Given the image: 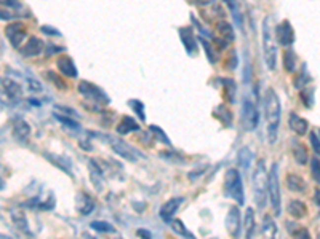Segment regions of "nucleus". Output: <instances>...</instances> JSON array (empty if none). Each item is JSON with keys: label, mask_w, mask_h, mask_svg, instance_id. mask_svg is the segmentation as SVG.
<instances>
[{"label": "nucleus", "mask_w": 320, "mask_h": 239, "mask_svg": "<svg viewBox=\"0 0 320 239\" xmlns=\"http://www.w3.org/2000/svg\"><path fill=\"white\" fill-rule=\"evenodd\" d=\"M245 238H251L254 230V212L253 209H247L245 212Z\"/></svg>", "instance_id": "obj_28"}, {"label": "nucleus", "mask_w": 320, "mask_h": 239, "mask_svg": "<svg viewBox=\"0 0 320 239\" xmlns=\"http://www.w3.org/2000/svg\"><path fill=\"white\" fill-rule=\"evenodd\" d=\"M242 118H244V126L245 129L253 131L256 129V126L259 123V114L258 107L251 97H245L244 101V110H242Z\"/></svg>", "instance_id": "obj_7"}, {"label": "nucleus", "mask_w": 320, "mask_h": 239, "mask_svg": "<svg viewBox=\"0 0 320 239\" xmlns=\"http://www.w3.org/2000/svg\"><path fill=\"white\" fill-rule=\"evenodd\" d=\"M264 115L267 121V141L276 144L280 124V101L272 88L266 90L264 94Z\"/></svg>", "instance_id": "obj_1"}, {"label": "nucleus", "mask_w": 320, "mask_h": 239, "mask_svg": "<svg viewBox=\"0 0 320 239\" xmlns=\"http://www.w3.org/2000/svg\"><path fill=\"white\" fill-rule=\"evenodd\" d=\"M79 92L83 97L91 99V101H95V102L109 104V97L106 96V92L90 82H80L79 83Z\"/></svg>", "instance_id": "obj_8"}, {"label": "nucleus", "mask_w": 320, "mask_h": 239, "mask_svg": "<svg viewBox=\"0 0 320 239\" xmlns=\"http://www.w3.org/2000/svg\"><path fill=\"white\" fill-rule=\"evenodd\" d=\"M170 227H172V230L175 231V233H178L181 236H187L189 239H194V235L192 233H189L187 228L182 225L181 220H170Z\"/></svg>", "instance_id": "obj_30"}, {"label": "nucleus", "mask_w": 320, "mask_h": 239, "mask_svg": "<svg viewBox=\"0 0 320 239\" xmlns=\"http://www.w3.org/2000/svg\"><path fill=\"white\" fill-rule=\"evenodd\" d=\"M138 235H140V236H147V238H151V233H149V231H144V230H140Z\"/></svg>", "instance_id": "obj_43"}, {"label": "nucleus", "mask_w": 320, "mask_h": 239, "mask_svg": "<svg viewBox=\"0 0 320 239\" xmlns=\"http://www.w3.org/2000/svg\"><path fill=\"white\" fill-rule=\"evenodd\" d=\"M223 85H224V91H226V97L229 99V102H234L236 101V82L234 80H231V78H226V80H223Z\"/></svg>", "instance_id": "obj_31"}, {"label": "nucleus", "mask_w": 320, "mask_h": 239, "mask_svg": "<svg viewBox=\"0 0 320 239\" xmlns=\"http://www.w3.org/2000/svg\"><path fill=\"white\" fill-rule=\"evenodd\" d=\"M5 34H6V37H8L10 43L18 48L26 37V30H24L21 23H11L5 28Z\"/></svg>", "instance_id": "obj_10"}, {"label": "nucleus", "mask_w": 320, "mask_h": 239, "mask_svg": "<svg viewBox=\"0 0 320 239\" xmlns=\"http://www.w3.org/2000/svg\"><path fill=\"white\" fill-rule=\"evenodd\" d=\"M253 193H254V203L258 209L263 210L266 208V199L269 193V174L266 172L264 161H258L253 174Z\"/></svg>", "instance_id": "obj_2"}, {"label": "nucleus", "mask_w": 320, "mask_h": 239, "mask_svg": "<svg viewBox=\"0 0 320 239\" xmlns=\"http://www.w3.org/2000/svg\"><path fill=\"white\" fill-rule=\"evenodd\" d=\"M288 212L291 217L295 218H301L306 215V212H308V208H306V204L303 201H299V199H293L288 204Z\"/></svg>", "instance_id": "obj_23"}, {"label": "nucleus", "mask_w": 320, "mask_h": 239, "mask_svg": "<svg viewBox=\"0 0 320 239\" xmlns=\"http://www.w3.org/2000/svg\"><path fill=\"white\" fill-rule=\"evenodd\" d=\"M286 185H288V188L291 191H296V193H299V191H304L306 190V182H304V179L303 177H299L298 174H288L286 176Z\"/></svg>", "instance_id": "obj_21"}, {"label": "nucleus", "mask_w": 320, "mask_h": 239, "mask_svg": "<svg viewBox=\"0 0 320 239\" xmlns=\"http://www.w3.org/2000/svg\"><path fill=\"white\" fill-rule=\"evenodd\" d=\"M96 136L100 139H103L106 144H109L110 149H112L119 156H122L123 159H127V161L135 163V161H138V159L141 158V153L138 150H135L132 145L127 144L125 141H122V139H119V137L107 136V134H96Z\"/></svg>", "instance_id": "obj_4"}, {"label": "nucleus", "mask_w": 320, "mask_h": 239, "mask_svg": "<svg viewBox=\"0 0 320 239\" xmlns=\"http://www.w3.org/2000/svg\"><path fill=\"white\" fill-rule=\"evenodd\" d=\"M181 203H182V198H172V199H168V201L160 208V212H159L160 217H162V220H165V222L173 220L175 212L178 210Z\"/></svg>", "instance_id": "obj_13"}, {"label": "nucleus", "mask_w": 320, "mask_h": 239, "mask_svg": "<svg viewBox=\"0 0 320 239\" xmlns=\"http://www.w3.org/2000/svg\"><path fill=\"white\" fill-rule=\"evenodd\" d=\"M42 32H47L48 35H61V34H60V30L51 29V28H48V26H43V28H42Z\"/></svg>", "instance_id": "obj_42"}, {"label": "nucleus", "mask_w": 320, "mask_h": 239, "mask_svg": "<svg viewBox=\"0 0 320 239\" xmlns=\"http://www.w3.org/2000/svg\"><path fill=\"white\" fill-rule=\"evenodd\" d=\"M316 203L320 206V190H317V191H316Z\"/></svg>", "instance_id": "obj_44"}, {"label": "nucleus", "mask_w": 320, "mask_h": 239, "mask_svg": "<svg viewBox=\"0 0 320 239\" xmlns=\"http://www.w3.org/2000/svg\"><path fill=\"white\" fill-rule=\"evenodd\" d=\"M43 46L45 45H43V42L40 38L32 37V38H29V42L21 48V53L24 56H37V55H40V53L43 51Z\"/></svg>", "instance_id": "obj_14"}, {"label": "nucleus", "mask_w": 320, "mask_h": 239, "mask_svg": "<svg viewBox=\"0 0 320 239\" xmlns=\"http://www.w3.org/2000/svg\"><path fill=\"white\" fill-rule=\"evenodd\" d=\"M56 67L63 75H66V77L75 78L77 75H79L77 67L74 65V61L69 56H60V58H58L56 59Z\"/></svg>", "instance_id": "obj_12"}, {"label": "nucleus", "mask_w": 320, "mask_h": 239, "mask_svg": "<svg viewBox=\"0 0 320 239\" xmlns=\"http://www.w3.org/2000/svg\"><path fill=\"white\" fill-rule=\"evenodd\" d=\"M261 231H263L264 238H274L277 235V225H276V222L272 220V217H269V215L264 217L263 228H261Z\"/></svg>", "instance_id": "obj_24"}, {"label": "nucleus", "mask_w": 320, "mask_h": 239, "mask_svg": "<svg viewBox=\"0 0 320 239\" xmlns=\"http://www.w3.org/2000/svg\"><path fill=\"white\" fill-rule=\"evenodd\" d=\"M311 145H312V149H314L316 153L320 156V129L311 132Z\"/></svg>", "instance_id": "obj_34"}, {"label": "nucleus", "mask_w": 320, "mask_h": 239, "mask_svg": "<svg viewBox=\"0 0 320 239\" xmlns=\"http://www.w3.org/2000/svg\"><path fill=\"white\" fill-rule=\"evenodd\" d=\"M47 77H48V80L50 82H53L55 83V86L56 88H60V90H66L68 86H66V83L63 82V80L60 78V77H56L55 75V72H51V70H47Z\"/></svg>", "instance_id": "obj_36"}, {"label": "nucleus", "mask_w": 320, "mask_h": 239, "mask_svg": "<svg viewBox=\"0 0 320 239\" xmlns=\"http://www.w3.org/2000/svg\"><path fill=\"white\" fill-rule=\"evenodd\" d=\"M276 38L282 46H291L295 42V32L288 21H282L276 28Z\"/></svg>", "instance_id": "obj_9"}, {"label": "nucleus", "mask_w": 320, "mask_h": 239, "mask_svg": "<svg viewBox=\"0 0 320 239\" xmlns=\"http://www.w3.org/2000/svg\"><path fill=\"white\" fill-rule=\"evenodd\" d=\"M91 228L95 231H100V233H114V227H110V223L107 222H93L91 223Z\"/></svg>", "instance_id": "obj_33"}, {"label": "nucleus", "mask_w": 320, "mask_h": 239, "mask_svg": "<svg viewBox=\"0 0 320 239\" xmlns=\"http://www.w3.org/2000/svg\"><path fill=\"white\" fill-rule=\"evenodd\" d=\"M269 198H271V204L272 209L276 212V215H280V210H282V196H280V183H279V164L274 163L271 166L269 171Z\"/></svg>", "instance_id": "obj_6"}, {"label": "nucleus", "mask_w": 320, "mask_h": 239, "mask_svg": "<svg viewBox=\"0 0 320 239\" xmlns=\"http://www.w3.org/2000/svg\"><path fill=\"white\" fill-rule=\"evenodd\" d=\"M179 35H181V40H182V43H184L187 53H191V55H192V53L195 51V48H197V42H195V37L192 34L191 28L179 29Z\"/></svg>", "instance_id": "obj_17"}, {"label": "nucleus", "mask_w": 320, "mask_h": 239, "mask_svg": "<svg viewBox=\"0 0 320 239\" xmlns=\"http://www.w3.org/2000/svg\"><path fill=\"white\" fill-rule=\"evenodd\" d=\"M226 228L232 238H237L240 233V210L237 206H232L226 217Z\"/></svg>", "instance_id": "obj_11"}, {"label": "nucleus", "mask_w": 320, "mask_h": 239, "mask_svg": "<svg viewBox=\"0 0 320 239\" xmlns=\"http://www.w3.org/2000/svg\"><path fill=\"white\" fill-rule=\"evenodd\" d=\"M128 104H130V105H133V107H136V114L140 115L141 120H144V118H146V117H144V105H142L140 101H130Z\"/></svg>", "instance_id": "obj_38"}, {"label": "nucleus", "mask_w": 320, "mask_h": 239, "mask_svg": "<svg viewBox=\"0 0 320 239\" xmlns=\"http://www.w3.org/2000/svg\"><path fill=\"white\" fill-rule=\"evenodd\" d=\"M138 129H140V126L132 117H123L120 124L117 126V132L122 134V136H125V134H128V132H132V131H138Z\"/></svg>", "instance_id": "obj_20"}, {"label": "nucleus", "mask_w": 320, "mask_h": 239, "mask_svg": "<svg viewBox=\"0 0 320 239\" xmlns=\"http://www.w3.org/2000/svg\"><path fill=\"white\" fill-rule=\"evenodd\" d=\"M202 43H204V46H205V51H207V55H208V59H210V62H216L218 59H216V56L213 55V51L210 50V45H208L205 40H202Z\"/></svg>", "instance_id": "obj_40"}, {"label": "nucleus", "mask_w": 320, "mask_h": 239, "mask_svg": "<svg viewBox=\"0 0 320 239\" xmlns=\"http://www.w3.org/2000/svg\"><path fill=\"white\" fill-rule=\"evenodd\" d=\"M151 131H155V132H157L159 137H162V141L165 142L167 145H170V139L165 136V132H163L162 129H159V128H157V126H151Z\"/></svg>", "instance_id": "obj_41"}, {"label": "nucleus", "mask_w": 320, "mask_h": 239, "mask_svg": "<svg viewBox=\"0 0 320 239\" xmlns=\"http://www.w3.org/2000/svg\"><path fill=\"white\" fill-rule=\"evenodd\" d=\"M251 159H253V151H251L250 149L244 147V149L239 151V163H240V166H242V168H244L245 171L250 169Z\"/></svg>", "instance_id": "obj_27"}, {"label": "nucleus", "mask_w": 320, "mask_h": 239, "mask_svg": "<svg viewBox=\"0 0 320 239\" xmlns=\"http://www.w3.org/2000/svg\"><path fill=\"white\" fill-rule=\"evenodd\" d=\"M263 46H264V59L269 70H276L277 67V46H276V29L272 24V16H266L263 21Z\"/></svg>", "instance_id": "obj_3"}, {"label": "nucleus", "mask_w": 320, "mask_h": 239, "mask_svg": "<svg viewBox=\"0 0 320 239\" xmlns=\"http://www.w3.org/2000/svg\"><path fill=\"white\" fill-rule=\"evenodd\" d=\"M88 169H90V177H91V182H93L95 187H98V190L103 188V171L100 169V166L96 164V159H90L88 163Z\"/></svg>", "instance_id": "obj_16"}, {"label": "nucleus", "mask_w": 320, "mask_h": 239, "mask_svg": "<svg viewBox=\"0 0 320 239\" xmlns=\"http://www.w3.org/2000/svg\"><path fill=\"white\" fill-rule=\"evenodd\" d=\"M3 90L6 92V96L13 99V101H16V99H19L23 94L21 86H19L16 82H13V80H8V78L3 80Z\"/></svg>", "instance_id": "obj_19"}, {"label": "nucleus", "mask_w": 320, "mask_h": 239, "mask_svg": "<svg viewBox=\"0 0 320 239\" xmlns=\"http://www.w3.org/2000/svg\"><path fill=\"white\" fill-rule=\"evenodd\" d=\"M45 156H47L53 164L60 166V169L66 171L69 176L72 174V168H71V161H68V159H64V158H61V156H56V155H53V153H45Z\"/></svg>", "instance_id": "obj_26"}, {"label": "nucleus", "mask_w": 320, "mask_h": 239, "mask_svg": "<svg viewBox=\"0 0 320 239\" xmlns=\"http://www.w3.org/2000/svg\"><path fill=\"white\" fill-rule=\"evenodd\" d=\"M218 30L219 34L226 37L227 40H234V29L231 28V24L227 21H219L218 23Z\"/></svg>", "instance_id": "obj_32"}, {"label": "nucleus", "mask_w": 320, "mask_h": 239, "mask_svg": "<svg viewBox=\"0 0 320 239\" xmlns=\"http://www.w3.org/2000/svg\"><path fill=\"white\" fill-rule=\"evenodd\" d=\"M284 62H285V69L286 72H295L296 69V56L291 50H286L284 53Z\"/></svg>", "instance_id": "obj_29"}, {"label": "nucleus", "mask_w": 320, "mask_h": 239, "mask_svg": "<svg viewBox=\"0 0 320 239\" xmlns=\"http://www.w3.org/2000/svg\"><path fill=\"white\" fill-rule=\"evenodd\" d=\"M311 172H312L314 180L320 185V159L319 158H314L311 161Z\"/></svg>", "instance_id": "obj_35"}, {"label": "nucleus", "mask_w": 320, "mask_h": 239, "mask_svg": "<svg viewBox=\"0 0 320 239\" xmlns=\"http://www.w3.org/2000/svg\"><path fill=\"white\" fill-rule=\"evenodd\" d=\"M224 190H226L227 195L236 199L239 206H242L245 203V193H244V185H242V177H240V172L236 168H231V169L226 171Z\"/></svg>", "instance_id": "obj_5"}, {"label": "nucleus", "mask_w": 320, "mask_h": 239, "mask_svg": "<svg viewBox=\"0 0 320 239\" xmlns=\"http://www.w3.org/2000/svg\"><path fill=\"white\" fill-rule=\"evenodd\" d=\"M77 209H79V214L88 215V214H91V212H93V209H95V201L91 199L90 195L83 193V195H80L79 206H77Z\"/></svg>", "instance_id": "obj_22"}, {"label": "nucleus", "mask_w": 320, "mask_h": 239, "mask_svg": "<svg viewBox=\"0 0 320 239\" xmlns=\"http://www.w3.org/2000/svg\"><path fill=\"white\" fill-rule=\"evenodd\" d=\"M290 128L296 132L298 136H304L308 132V121L304 118L298 117L296 114L290 115Z\"/></svg>", "instance_id": "obj_18"}, {"label": "nucleus", "mask_w": 320, "mask_h": 239, "mask_svg": "<svg viewBox=\"0 0 320 239\" xmlns=\"http://www.w3.org/2000/svg\"><path fill=\"white\" fill-rule=\"evenodd\" d=\"M13 134H15L19 141H26V139L31 136V126L26 123L24 120L16 118L15 121H13Z\"/></svg>", "instance_id": "obj_15"}, {"label": "nucleus", "mask_w": 320, "mask_h": 239, "mask_svg": "<svg viewBox=\"0 0 320 239\" xmlns=\"http://www.w3.org/2000/svg\"><path fill=\"white\" fill-rule=\"evenodd\" d=\"M216 110L221 112V121L224 123V117H226V124H227V126H231V123H232V115H231V112L227 110L226 107H223V105H221V107H218Z\"/></svg>", "instance_id": "obj_37"}, {"label": "nucleus", "mask_w": 320, "mask_h": 239, "mask_svg": "<svg viewBox=\"0 0 320 239\" xmlns=\"http://www.w3.org/2000/svg\"><path fill=\"white\" fill-rule=\"evenodd\" d=\"M293 156H295L298 164H306V163H308V151H306L303 144L293 142Z\"/></svg>", "instance_id": "obj_25"}, {"label": "nucleus", "mask_w": 320, "mask_h": 239, "mask_svg": "<svg viewBox=\"0 0 320 239\" xmlns=\"http://www.w3.org/2000/svg\"><path fill=\"white\" fill-rule=\"evenodd\" d=\"M55 117L60 120V121H63V124H66V126H71V128H79V124H77L74 120H71V118H66V117H61V115H58L55 114Z\"/></svg>", "instance_id": "obj_39"}]
</instances>
